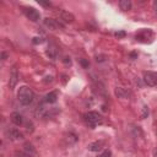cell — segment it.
Returning <instances> with one entry per match:
<instances>
[{"instance_id":"6da1fadb","label":"cell","mask_w":157,"mask_h":157,"mask_svg":"<svg viewBox=\"0 0 157 157\" xmlns=\"http://www.w3.org/2000/svg\"><path fill=\"white\" fill-rule=\"evenodd\" d=\"M33 98H34V93L33 91L27 87V86H21L17 91V99L21 104L23 105H28L33 102Z\"/></svg>"},{"instance_id":"7a4b0ae2","label":"cell","mask_w":157,"mask_h":157,"mask_svg":"<svg viewBox=\"0 0 157 157\" xmlns=\"http://www.w3.org/2000/svg\"><path fill=\"white\" fill-rule=\"evenodd\" d=\"M85 120L88 126L96 128L98 124H101L103 121V118L98 112H88L85 114Z\"/></svg>"},{"instance_id":"3957f363","label":"cell","mask_w":157,"mask_h":157,"mask_svg":"<svg viewBox=\"0 0 157 157\" xmlns=\"http://www.w3.org/2000/svg\"><path fill=\"white\" fill-rule=\"evenodd\" d=\"M144 81L148 86H157V72L145 71L144 72Z\"/></svg>"},{"instance_id":"277c9868","label":"cell","mask_w":157,"mask_h":157,"mask_svg":"<svg viewBox=\"0 0 157 157\" xmlns=\"http://www.w3.org/2000/svg\"><path fill=\"white\" fill-rule=\"evenodd\" d=\"M25 15L27 16L28 20H31V21H33V22H37V21H39V18H40L39 12H38L36 9H33V7H27V9H25Z\"/></svg>"},{"instance_id":"5b68a950","label":"cell","mask_w":157,"mask_h":157,"mask_svg":"<svg viewBox=\"0 0 157 157\" xmlns=\"http://www.w3.org/2000/svg\"><path fill=\"white\" fill-rule=\"evenodd\" d=\"M43 23H44V26H45V27H48L49 29H53V31H55V29H58V28H61V27H63V25H61L60 22H58V21H56V20H54V18H49V17L44 18Z\"/></svg>"},{"instance_id":"8992f818","label":"cell","mask_w":157,"mask_h":157,"mask_svg":"<svg viewBox=\"0 0 157 157\" xmlns=\"http://www.w3.org/2000/svg\"><path fill=\"white\" fill-rule=\"evenodd\" d=\"M6 135L10 140H13V141H17V140H21L23 137V135L17 130V129H9L6 131Z\"/></svg>"},{"instance_id":"52a82bcc","label":"cell","mask_w":157,"mask_h":157,"mask_svg":"<svg viewBox=\"0 0 157 157\" xmlns=\"http://www.w3.org/2000/svg\"><path fill=\"white\" fill-rule=\"evenodd\" d=\"M17 80H18V71H17L16 67H13V69L11 70V74H10V81H9V86H10L11 90L16 86Z\"/></svg>"},{"instance_id":"ba28073f","label":"cell","mask_w":157,"mask_h":157,"mask_svg":"<svg viewBox=\"0 0 157 157\" xmlns=\"http://www.w3.org/2000/svg\"><path fill=\"white\" fill-rule=\"evenodd\" d=\"M60 18L63 20V21H65V22H72L74 20H75V16L71 13V12H69V11H61L60 12Z\"/></svg>"},{"instance_id":"9c48e42d","label":"cell","mask_w":157,"mask_h":157,"mask_svg":"<svg viewBox=\"0 0 157 157\" xmlns=\"http://www.w3.org/2000/svg\"><path fill=\"white\" fill-rule=\"evenodd\" d=\"M11 121L15 124V125H21L22 123H23V118H22V115L20 114V113H17V112H13L12 114H11Z\"/></svg>"},{"instance_id":"30bf717a","label":"cell","mask_w":157,"mask_h":157,"mask_svg":"<svg viewBox=\"0 0 157 157\" xmlns=\"http://www.w3.org/2000/svg\"><path fill=\"white\" fill-rule=\"evenodd\" d=\"M103 147V142L102 141H94V142H91L88 145V150L92 151V152H98L101 151Z\"/></svg>"},{"instance_id":"8fae6325","label":"cell","mask_w":157,"mask_h":157,"mask_svg":"<svg viewBox=\"0 0 157 157\" xmlns=\"http://www.w3.org/2000/svg\"><path fill=\"white\" fill-rule=\"evenodd\" d=\"M115 94H117L118 98H129V96H130L129 91H126L123 87H117L115 88Z\"/></svg>"},{"instance_id":"7c38bea8","label":"cell","mask_w":157,"mask_h":157,"mask_svg":"<svg viewBox=\"0 0 157 157\" xmlns=\"http://www.w3.org/2000/svg\"><path fill=\"white\" fill-rule=\"evenodd\" d=\"M56 99H58V94H56V92H54V91L47 93L45 97H44V102H45V103H55Z\"/></svg>"},{"instance_id":"4fadbf2b","label":"cell","mask_w":157,"mask_h":157,"mask_svg":"<svg viewBox=\"0 0 157 157\" xmlns=\"http://www.w3.org/2000/svg\"><path fill=\"white\" fill-rule=\"evenodd\" d=\"M119 6H120L121 10L128 11V10L131 9V1L130 0H120L119 1Z\"/></svg>"},{"instance_id":"5bb4252c","label":"cell","mask_w":157,"mask_h":157,"mask_svg":"<svg viewBox=\"0 0 157 157\" xmlns=\"http://www.w3.org/2000/svg\"><path fill=\"white\" fill-rule=\"evenodd\" d=\"M25 151H26V153H27L28 157H32L36 153V150H34L33 145H31V144H26L25 145Z\"/></svg>"},{"instance_id":"9a60e30c","label":"cell","mask_w":157,"mask_h":157,"mask_svg":"<svg viewBox=\"0 0 157 157\" xmlns=\"http://www.w3.org/2000/svg\"><path fill=\"white\" fill-rule=\"evenodd\" d=\"M110 156H112V152H110L109 150H104L98 157H110Z\"/></svg>"},{"instance_id":"2e32d148","label":"cell","mask_w":157,"mask_h":157,"mask_svg":"<svg viewBox=\"0 0 157 157\" xmlns=\"http://www.w3.org/2000/svg\"><path fill=\"white\" fill-rule=\"evenodd\" d=\"M47 55L50 56L52 59H55V58H56V54H55V52H54L53 49H49V50L47 52Z\"/></svg>"},{"instance_id":"e0dca14e","label":"cell","mask_w":157,"mask_h":157,"mask_svg":"<svg viewBox=\"0 0 157 157\" xmlns=\"http://www.w3.org/2000/svg\"><path fill=\"white\" fill-rule=\"evenodd\" d=\"M80 64H81L85 69H88V66H90V63H88L87 60H85V59H81V60H80Z\"/></svg>"},{"instance_id":"ac0fdd59","label":"cell","mask_w":157,"mask_h":157,"mask_svg":"<svg viewBox=\"0 0 157 157\" xmlns=\"http://www.w3.org/2000/svg\"><path fill=\"white\" fill-rule=\"evenodd\" d=\"M117 38H124L125 37V32L124 31H119V32H115V34H114Z\"/></svg>"},{"instance_id":"d6986e66","label":"cell","mask_w":157,"mask_h":157,"mask_svg":"<svg viewBox=\"0 0 157 157\" xmlns=\"http://www.w3.org/2000/svg\"><path fill=\"white\" fill-rule=\"evenodd\" d=\"M33 43L34 44H40V43H43V38L42 37H34L33 38Z\"/></svg>"},{"instance_id":"ffe728a7","label":"cell","mask_w":157,"mask_h":157,"mask_svg":"<svg viewBox=\"0 0 157 157\" xmlns=\"http://www.w3.org/2000/svg\"><path fill=\"white\" fill-rule=\"evenodd\" d=\"M148 115V109H147V107H144V109H142V115H141V118L142 119H145L146 117Z\"/></svg>"},{"instance_id":"44dd1931","label":"cell","mask_w":157,"mask_h":157,"mask_svg":"<svg viewBox=\"0 0 157 157\" xmlns=\"http://www.w3.org/2000/svg\"><path fill=\"white\" fill-rule=\"evenodd\" d=\"M105 59H107V56H105V55H96V60H97V61H99V63H101V61H104Z\"/></svg>"},{"instance_id":"7402d4cb","label":"cell","mask_w":157,"mask_h":157,"mask_svg":"<svg viewBox=\"0 0 157 157\" xmlns=\"http://www.w3.org/2000/svg\"><path fill=\"white\" fill-rule=\"evenodd\" d=\"M38 4H40V5H43V6H50V5H52L50 2H44V1H38Z\"/></svg>"},{"instance_id":"603a6c76","label":"cell","mask_w":157,"mask_h":157,"mask_svg":"<svg viewBox=\"0 0 157 157\" xmlns=\"http://www.w3.org/2000/svg\"><path fill=\"white\" fill-rule=\"evenodd\" d=\"M52 81H53V77L52 76H47L45 80H44V82H52Z\"/></svg>"},{"instance_id":"cb8c5ba5","label":"cell","mask_w":157,"mask_h":157,"mask_svg":"<svg viewBox=\"0 0 157 157\" xmlns=\"http://www.w3.org/2000/svg\"><path fill=\"white\" fill-rule=\"evenodd\" d=\"M152 6H153V10H155V11H156V13H157V1H153Z\"/></svg>"},{"instance_id":"d4e9b609","label":"cell","mask_w":157,"mask_h":157,"mask_svg":"<svg viewBox=\"0 0 157 157\" xmlns=\"http://www.w3.org/2000/svg\"><path fill=\"white\" fill-rule=\"evenodd\" d=\"M136 56H137V54H136V53H130V58H131V59H135Z\"/></svg>"},{"instance_id":"484cf974","label":"cell","mask_w":157,"mask_h":157,"mask_svg":"<svg viewBox=\"0 0 157 157\" xmlns=\"http://www.w3.org/2000/svg\"><path fill=\"white\" fill-rule=\"evenodd\" d=\"M64 59H65V60H64V61H65V63H66V64H67V63H69V64H70V58H64Z\"/></svg>"},{"instance_id":"4316f807","label":"cell","mask_w":157,"mask_h":157,"mask_svg":"<svg viewBox=\"0 0 157 157\" xmlns=\"http://www.w3.org/2000/svg\"><path fill=\"white\" fill-rule=\"evenodd\" d=\"M1 56H2V60H5V58H6V54H5V53H2V54H1Z\"/></svg>"}]
</instances>
